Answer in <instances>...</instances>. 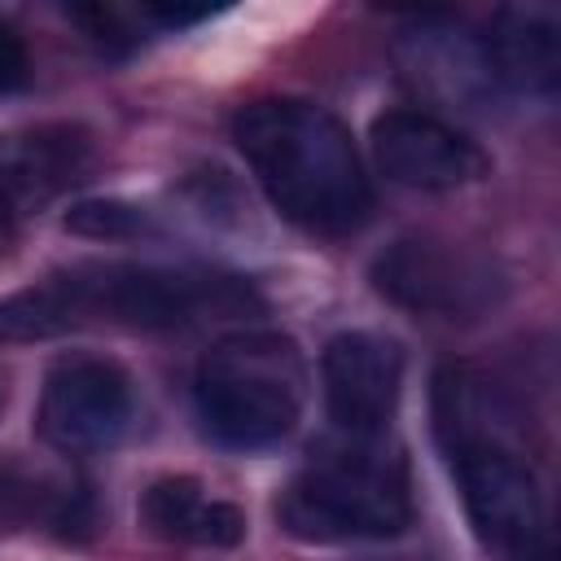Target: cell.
<instances>
[{
  "label": "cell",
  "mask_w": 561,
  "mask_h": 561,
  "mask_svg": "<svg viewBox=\"0 0 561 561\" xmlns=\"http://www.w3.org/2000/svg\"><path fill=\"white\" fill-rule=\"evenodd\" d=\"M232 140L267 202L316 237H346L373 210L351 131L316 101L267 96L232 118Z\"/></svg>",
  "instance_id": "obj_1"
},
{
  "label": "cell",
  "mask_w": 561,
  "mask_h": 561,
  "mask_svg": "<svg viewBox=\"0 0 561 561\" xmlns=\"http://www.w3.org/2000/svg\"><path fill=\"white\" fill-rule=\"evenodd\" d=\"M193 403L202 430L232 451H259L289 438L302 416L298 346L280 333L219 337L197 364Z\"/></svg>",
  "instance_id": "obj_2"
},
{
  "label": "cell",
  "mask_w": 561,
  "mask_h": 561,
  "mask_svg": "<svg viewBox=\"0 0 561 561\" xmlns=\"http://www.w3.org/2000/svg\"><path fill=\"white\" fill-rule=\"evenodd\" d=\"M276 517L294 539H307V543L399 535L412 522L403 460L373 447V438L324 447L280 491Z\"/></svg>",
  "instance_id": "obj_3"
},
{
  "label": "cell",
  "mask_w": 561,
  "mask_h": 561,
  "mask_svg": "<svg viewBox=\"0 0 561 561\" xmlns=\"http://www.w3.org/2000/svg\"><path fill=\"white\" fill-rule=\"evenodd\" d=\"M438 430L451 434L447 451L473 535L508 561L535 557L543 539V495L530 465L517 460V451H508L504 443L473 434L465 425H438Z\"/></svg>",
  "instance_id": "obj_4"
},
{
  "label": "cell",
  "mask_w": 561,
  "mask_h": 561,
  "mask_svg": "<svg viewBox=\"0 0 561 561\" xmlns=\"http://www.w3.org/2000/svg\"><path fill=\"white\" fill-rule=\"evenodd\" d=\"M61 285L70 289V302L83 320H114L131 329H175L215 307V289L224 280H197L167 267L145 263H88L75 272H61Z\"/></svg>",
  "instance_id": "obj_5"
},
{
  "label": "cell",
  "mask_w": 561,
  "mask_h": 561,
  "mask_svg": "<svg viewBox=\"0 0 561 561\" xmlns=\"http://www.w3.org/2000/svg\"><path fill=\"white\" fill-rule=\"evenodd\" d=\"M373 285L394 307L421 311V316H478L495 302V272L486 259L430 241V237H399L373 259Z\"/></svg>",
  "instance_id": "obj_6"
},
{
  "label": "cell",
  "mask_w": 561,
  "mask_h": 561,
  "mask_svg": "<svg viewBox=\"0 0 561 561\" xmlns=\"http://www.w3.org/2000/svg\"><path fill=\"white\" fill-rule=\"evenodd\" d=\"M131 377L105 355H66L48 368L39 394V438L57 451H101L131 421Z\"/></svg>",
  "instance_id": "obj_7"
},
{
  "label": "cell",
  "mask_w": 561,
  "mask_h": 561,
  "mask_svg": "<svg viewBox=\"0 0 561 561\" xmlns=\"http://www.w3.org/2000/svg\"><path fill=\"white\" fill-rule=\"evenodd\" d=\"M320 377L333 425L351 438H377L399 408L403 355L390 337L351 329L329 337L320 355Z\"/></svg>",
  "instance_id": "obj_8"
},
{
  "label": "cell",
  "mask_w": 561,
  "mask_h": 561,
  "mask_svg": "<svg viewBox=\"0 0 561 561\" xmlns=\"http://www.w3.org/2000/svg\"><path fill=\"white\" fill-rule=\"evenodd\" d=\"M373 158L377 167L408 188H460L486 175V153L460 136L451 123L421 114V110H386L373 118Z\"/></svg>",
  "instance_id": "obj_9"
},
{
  "label": "cell",
  "mask_w": 561,
  "mask_h": 561,
  "mask_svg": "<svg viewBox=\"0 0 561 561\" xmlns=\"http://www.w3.org/2000/svg\"><path fill=\"white\" fill-rule=\"evenodd\" d=\"M92 167V136L70 123H44L0 140V210L31 215Z\"/></svg>",
  "instance_id": "obj_10"
},
{
  "label": "cell",
  "mask_w": 561,
  "mask_h": 561,
  "mask_svg": "<svg viewBox=\"0 0 561 561\" xmlns=\"http://www.w3.org/2000/svg\"><path fill=\"white\" fill-rule=\"evenodd\" d=\"M495 88L508 92H552L561 79V26L543 9H500L478 35Z\"/></svg>",
  "instance_id": "obj_11"
},
{
  "label": "cell",
  "mask_w": 561,
  "mask_h": 561,
  "mask_svg": "<svg viewBox=\"0 0 561 561\" xmlns=\"http://www.w3.org/2000/svg\"><path fill=\"white\" fill-rule=\"evenodd\" d=\"M140 517L162 539H184L202 548H237L245 539V513L228 500H206L193 478H162L145 491Z\"/></svg>",
  "instance_id": "obj_12"
},
{
  "label": "cell",
  "mask_w": 561,
  "mask_h": 561,
  "mask_svg": "<svg viewBox=\"0 0 561 561\" xmlns=\"http://www.w3.org/2000/svg\"><path fill=\"white\" fill-rule=\"evenodd\" d=\"M412 44H416V57H412L416 79L438 83L447 96H460V101H486L495 92V79L486 70L478 35H456V31H438V26L421 22Z\"/></svg>",
  "instance_id": "obj_13"
},
{
  "label": "cell",
  "mask_w": 561,
  "mask_h": 561,
  "mask_svg": "<svg viewBox=\"0 0 561 561\" xmlns=\"http://www.w3.org/2000/svg\"><path fill=\"white\" fill-rule=\"evenodd\" d=\"M79 324V311L70 302V289L61 285V276H48L31 289H18L9 298H0V337L9 342H35V337H53Z\"/></svg>",
  "instance_id": "obj_14"
},
{
  "label": "cell",
  "mask_w": 561,
  "mask_h": 561,
  "mask_svg": "<svg viewBox=\"0 0 561 561\" xmlns=\"http://www.w3.org/2000/svg\"><path fill=\"white\" fill-rule=\"evenodd\" d=\"M66 228L75 237H92V241H123V237H140L145 232V210L114 202V197H96V202H79L66 210Z\"/></svg>",
  "instance_id": "obj_15"
},
{
  "label": "cell",
  "mask_w": 561,
  "mask_h": 561,
  "mask_svg": "<svg viewBox=\"0 0 561 561\" xmlns=\"http://www.w3.org/2000/svg\"><path fill=\"white\" fill-rule=\"evenodd\" d=\"M70 18H75V22L88 31V39H92L101 53H110V57H114V53H127V48L136 44V39L127 35V26L118 22V13H114V9H105V4L70 9Z\"/></svg>",
  "instance_id": "obj_16"
},
{
  "label": "cell",
  "mask_w": 561,
  "mask_h": 561,
  "mask_svg": "<svg viewBox=\"0 0 561 561\" xmlns=\"http://www.w3.org/2000/svg\"><path fill=\"white\" fill-rule=\"evenodd\" d=\"M26 79H31L26 44H22V35H18L9 22H0V96L26 88Z\"/></svg>",
  "instance_id": "obj_17"
},
{
  "label": "cell",
  "mask_w": 561,
  "mask_h": 561,
  "mask_svg": "<svg viewBox=\"0 0 561 561\" xmlns=\"http://www.w3.org/2000/svg\"><path fill=\"white\" fill-rule=\"evenodd\" d=\"M140 13L153 18V22H162V26H188V22L210 18L215 9H206V4H197V9H188V4H145Z\"/></svg>",
  "instance_id": "obj_18"
}]
</instances>
